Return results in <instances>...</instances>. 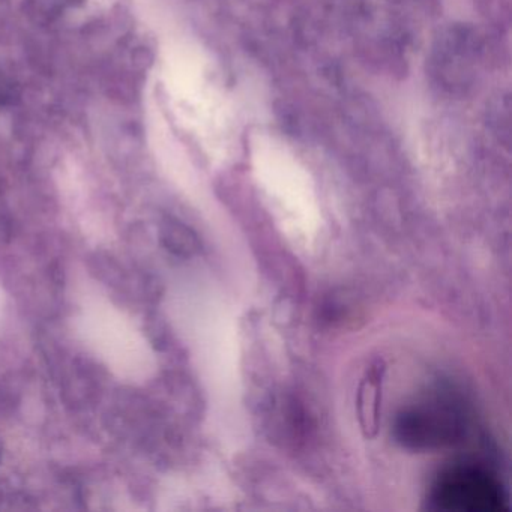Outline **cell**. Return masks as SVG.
Here are the masks:
<instances>
[{"label":"cell","mask_w":512,"mask_h":512,"mask_svg":"<svg viewBox=\"0 0 512 512\" xmlns=\"http://www.w3.org/2000/svg\"><path fill=\"white\" fill-rule=\"evenodd\" d=\"M437 508L448 511L502 512L506 496L496 479L473 467H455L440 476L433 490Z\"/></svg>","instance_id":"cell-1"},{"label":"cell","mask_w":512,"mask_h":512,"mask_svg":"<svg viewBox=\"0 0 512 512\" xmlns=\"http://www.w3.org/2000/svg\"><path fill=\"white\" fill-rule=\"evenodd\" d=\"M161 241L167 250L178 256H191L199 248L196 235L175 221L164 224L161 230Z\"/></svg>","instance_id":"cell-3"},{"label":"cell","mask_w":512,"mask_h":512,"mask_svg":"<svg viewBox=\"0 0 512 512\" xmlns=\"http://www.w3.org/2000/svg\"><path fill=\"white\" fill-rule=\"evenodd\" d=\"M380 382V374L371 371L359 386V422L367 437H373L379 430Z\"/></svg>","instance_id":"cell-2"}]
</instances>
